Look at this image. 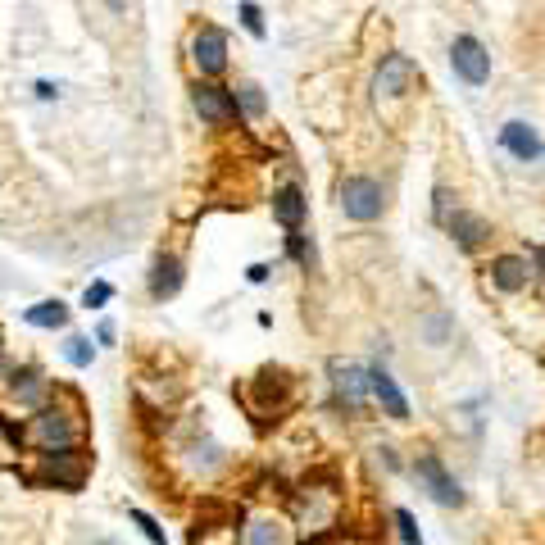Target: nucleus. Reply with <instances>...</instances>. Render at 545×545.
<instances>
[{"instance_id": "1", "label": "nucleus", "mask_w": 545, "mask_h": 545, "mask_svg": "<svg viewBox=\"0 0 545 545\" xmlns=\"http://www.w3.org/2000/svg\"><path fill=\"white\" fill-rule=\"evenodd\" d=\"M337 200H341V214H346L350 223H377V218L387 214V187L377 178H364V173L341 178Z\"/></svg>"}, {"instance_id": "2", "label": "nucleus", "mask_w": 545, "mask_h": 545, "mask_svg": "<svg viewBox=\"0 0 545 545\" xmlns=\"http://www.w3.org/2000/svg\"><path fill=\"white\" fill-rule=\"evenodd\" d=\"M23 441L46 450V455L73 450V441H78V414H69V409H37L28 418V427H23Z\"/></svg>"}, {"instance_id": "3", "label": "nucleus", "mask_w": 545, "mask_h": 545, "mask_svg": "<svg viewBox=\"0 0 545 545\" xmlns=\"http://www.w3.org/2000/svg\"><path fill=\"white\" fill-rule=\"evenodd\" d=\"M414 477L423 482V491L436 500L441 509H464L468 496H464V486L455 482V473H450L446 464H441V455H432V450H423V455L414 459Z\"/></svg>"}, {"instance_id": "4", "label": "nucleus", "mask_w": 545, "mask_h": 545, "mask_svg": "<svg viewBox=\"0 0 545 545\" xmlns=\"http://www.w3.org/2000/svg\"><path fill=\"white\" fill-rule=\"evenodd\" d=\"M332 400H337L346 414H364L368 400H373V377L364 364H350V359H332Z\"/></svg>"}, {"instance_id": "5", "label": "nucleus", "mask_w": 545, "mask_h": 545, "mask_svg": "<svg viewBox=\"0 0 545 545\" xmlns=\"http://www.w3.org/2000/svg\"><path fill=\"white\" fill-rule=\"evenodd\" d=\"M450 69H455V78L464 82V87H486V82H491V50H486L473 32H459V37L450 41Z\"/></svg>"}, {"instance_id": "6", "label": "nucleus", "mask_w": 545, "mask_h": 545, "mask_svg": "<svg viewBox=\"0 0 545 545\" xmlns=\"http://www.w3.org/2000/svg\"><path fill=\"white\" fill-rule=\"evenodd\" d=\"M409 87H414V60H409V55H382V64H377V73H373L377 105H396V100H405Z\"/></svg>"}, {"instance_id": "7", "label": "nucleus", "mask_w": 545, "mask_h": 545, "mask_svg": "<svg viewBox=\"0 0 545 545\" xmlns=\"http://www.w3.org/2000/svg\"><path fill=\"white\" fill-rule=\"evenodd\" d=\"M191 69L200 78H218L228 69V37L218 28H196L191 32Z\"/></svg>"}, {"instance_id": "8", "label": "nucleus", "mask_w": 545, "mask_h": 545, "mask_svg": "<svg viewBox=\"0 0 545 545\" xmlns=\"http://www.w3.org/2000/svg\"><path fill=\"white\" fill-rule=\"evenodd\" d=\"M500 150H505L509 159H518V164H541L545 159V137L532 128V123L509 119L505 128H500Z\"/></svg>"}, {"instance_id": "9", "label": "nucleus", "mask_w": 545, "mask_h": 545, "mask_svg": "<svg viewBox=\"0 0 545 545\" xmlns=\"http://www.w3.org/2000/svg\"><path fill=\"white\" fill-rule=\"evenodd\" d=\"M486 278H491V287H496L500 296H523V291L532 287V264H527L523 255H496L486 264Z\"/></svg>"}, {"instance_id": "10", "label": "nucleus", "mask_w": 545, "mask_h": 545, "mask_svg": "<svg viewBox=\"0 0 545 545\" xmlns=\"http://www.w3.org/2000/svg\"><path fill=\"white\" fill-rule=\"evenodd\" d=\"M191 105H196V114L209 123V128H228L232 119H237V96H232L228 87H196L191 91Z\"/></svg>"}, {"instance_id": "11", "label": "nucleus", "mask_w": 545, "mask_h": 545, "mask_svg": "<svg viewBox=\"0 0 545 545\" xmlns=\"http://www.w3.org/2000/svg\"><path fill=\"white\" fill-rule=\"evenodd\" d=\"M368 377H373V400L382 405V414L396 418V423H409V400H405V391H400L396 377H391L382 364L368 368Z\"/></svg>"}, {"instance_id": "12", "label": "nucleus", "mask_w": 545, "mask_h": 545, "mask_svg": "<svg viewBox=\"0 0 545 545\" xmlns=\"http://www.w3.org/2000/svg\"><path fill=\"white\" fill-rule=\"evenodd\" d=\"M446 232L455 237L459 250H482L486 241H491V223H486L482 214H473V209H455L446 223Z\"/></svg>"}, {"instance_id": "13", "label": "nucleus", "mask_w": 545, "mask_h": 545, "mask_svg": "<svg viewBox=\"0 0 545 545\" xmlns=\"http://www.w3.org/2000/svg\"><path fill=\"white\" fill-rule=\"evenodd\" d=\"M10 400H14V405H23V409L46 405V400H50V382L37 373V368H14V373H10Z\"/></svg>"}, {"instance_id": "14", "label": "nucleus", "mask_w": 545, "mask_h": 545, "mask_svg": "<svg viewBox=\"0 0 545 545\" xmlns=\"http://www.w3.org/2000/svg\"><path fill=\"white\" fill-rule=\"evenodd\" d=\"M182 259L178 255H159L155 259V268H150V296L155 300H173L182 291Z\"/></svg>"}, {"instance_id": "15", "label": "nucleus", "mask_w": 545, "mask_h": 545, "mask_svg": "<svg viewBox=\"0 0 545 545\" xmlns=\"http://www.w3.org/2000/svg\"><path fill=\"white\" fill-rule=\"evenodd\" d=\"M309 214V200L300 187H278L273 191V218H278L287 232H300V223H305Z\"/></svg>"}, {"instance_id": "16", "label": "nucleus", "mask_w": 545, "mask_h": 545, "mask_svg": "<svg viewBox=\"0 0 545 545\" xmlns=\"http://www.w3.org/2000/svg\"><path fill=\"white\" fill-rule=\"evenodd\" d=\"M287 518H273V514H264V518H255V523L246 527V545H287Z\"/></svg>"}, {"instance_id": "17", "label": "nucleus", "mask_w": 545, "mask_h": 545, "mask_svg": "<svg viewBox=\"0 0 545 545\" xmlns=\"http://www.w3.org/2000/svg\"><path fill=\"white\" fill-rule=\"evenodd\" d=\"M23 318H28L32 327H46V332H55V327L69 323V305H64V300H41V305L23 309Z\"/></svg>"}, {"instance_id": "18", "label": "nucleus", "mask_w": 545, "mask_h": 545, "mask_svg": "<svg viewBox=\"0 0 545 545\" xmlns=\"http://www.w3.org/2000/svg\"><path fill=\"white\" fill-rule=\"evenodd\" d=\"M418 332L427 337V346H450V332H455V323H450V314H427L423 323H418Z\"/></svg>"}, {"instance_id": "19", "label": "nucleus", "mask_w": 545, "mask_h": 545, "mask_svg": "<svg viewBox=\"0 0 545 545\" xmlns=\"http://www.w3.org/2000/svg\"><path fill=\"white\" fill-rule=\"evenodd\" d=\"M232 96H237V109L246 114V119H264V91H259L255 82H241V87H232Z\"/></svg>"}, {"instance_id": "20", "label": "nucleus", "mask_w": 545, "mask_h": 545, "mask_svg": "<svg viewBox=\"0 0 545 545\" xmlns=\"http://www.w3.org/2000/svg\"><path fill=\"white\" fill-rule=\"evenodd\" d=\"M64 359H69L73 368H91V359H96V346H91L87 337H69V341H64Z\"/></svg>"}, {"instance_id": "21", "label": "nucleus", "mask_w": 545, "mask_h": 545, "mask_svg": "<svg viewBox=\"0 0 545 545\" xmlns=\"http://www.w3.org/2000/svg\"><path fill=\"white\" fill-rule=\"evenodd\" d=\"M109 300H114V287H109V282H91V287L82 291V305L87 309H105Z\"/></svg>"}, {"instance_id": "22", "label": "nucleus", "mask_w": 545, "mask_h": 545, "mask_svg": "<svg viewBox=\"0 0 545 545\" xmlns=\"http://www.w3.org/2000/svg\"><path fill=\"white\" fill-rule=\"evenodd\" d=\"M241 23H246L250 37H264V14H259L255 0H241Z\"/></svg>"}, {"instance_id": "23", "label": "nucleus", "mask_w": 545, "mask_h": 545, "mask_svg": "<svg viewBox=\"0 0 545 545\" xmlns=\"http://www.w3.org/2000/svg\"><path fill=\"white\" fill-rule=\"evenodd\" d=\"M396 527H400V541L405 545H423V536H418V523L409 509H396Z\"/></svg>"}, {"instance_id": "24", "label": "nucleus", "mask_w": 545, "mask_h": 545, "mask_svg": "<svg viewBox=\"0 0 545 545\" xmlns=\"http://www.w3.org/2000/svg\"><path fill=\"white\" fill-rule=\"evenodd\" d=\"M132 523H137L141 532H146V541H150V545H164V532H159V523L146 514V509H132Z\"/></svg>"}, {"instance_id": "25", "label": "nucleus", "mask_w": 545, "mask_h": 545, "mask_svg": "<svg viewBox=\"0 0 545 545\" xmlns=\"http://www.w3.org/2000/svg\"><path fill=\"white\" fill-rule=\"evenodd\" d=\"M436 205H432V214H436V223H441V228H446V223H450V191L446 187H436Z\"/></svg>"}, {"instance_id": "26", "label": "nucleus", "mask_w": 545, "mask_h": 545, "mask_svg": "<svg viewBox=\"0 0 545 545\" xmlns=\"http://www.w3.org/2000/svg\"><path fill=\"white\" fill-rule=\"evenodd\" d=\"M60 96V87H55V82H37V100H55Z\"/></svg>"}, {"instance_id": "27", "label": "nucleus", "mask_w": 545, "mask_h": 545, "mask_svg": "<svg viewBox=\"0 0 545 545\" xmlns=\"http://www.w3.org/2000/svg\"><path fill=\"white\" fill-rule=\"evenodd\" d=\"M96 337H100V346H114V323H100Z\"/></svg>"}, {"instance_id": "28", "label": "nucleus", "mask_w": 545, "mask_h": 545, "mask_svg": "<svg viewBox=\"0 0 545 545\" xmlns=\"http://www.w3.org/2000/svg\"><path fill=\"white\" fill-rule=\"evenodd\" d=\"M246 278H250V282H268V264H250Z\"/></svg>"}, {"instance_id": "29", "label": "nucleus", "mask_w": 545, "mask_h": 545, "mask_svg": "<svg viewBox=\"0 0 545 545\" xmlns=\"http://www.w3.org/2000/svg\"><path fill=\"white\" fill-rule=\"evenodd\" d=\"M109 5H114V10H123V0H109Z\"/></svg>"}]
</instances>
